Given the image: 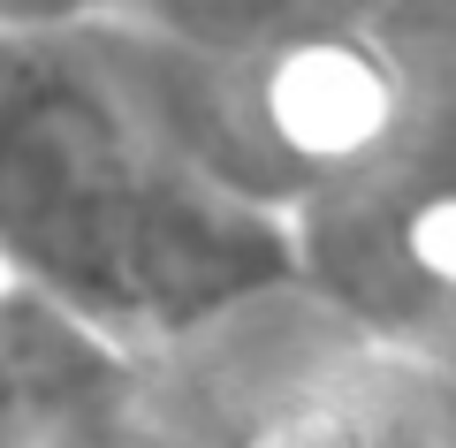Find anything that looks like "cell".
I'll return each mask as SVG.
<instances>
[{
	"mask_svg": "<svg viewBox=\"0 0 456 448\" xmlns=\"http://www.w3.org/2000/svg\"><path fill=\"white\" fill-rule=\"evenodd\" d=\"M259 107H266V129L297 160H358V152H373L388 137L395 84L365 46L320 38V46H289L266 69Z\"/></svg>",
	"mask_w": 456,
	"mask_h": 448,
	"instance_id": "6da1fadb",
	"label": "cell"
},
{
	"mask_svg": "<svg viewBox=\"0 0 456 448\" xmlns=\"http://www.w3.org/2000/svg\"><path fill=\"white\" fill-rule=\"evenodd\" d=\"M403 251H411V266H419L426 281L456 289V191H434V198H419V206H411Z\"/></svg>",
	"mask_w": 456,
	"mask_h": 448,
	"instance_id": "7a4b0ae2",
	"label": "cell"
}]
</instances>
